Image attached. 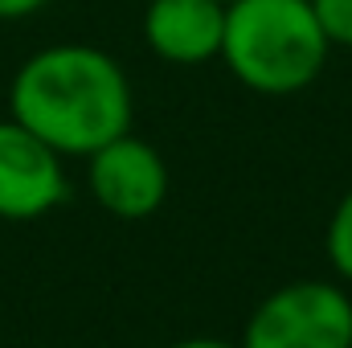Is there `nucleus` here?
I'll list each match as a JSON object with an SVG mask.
<instances>
[{
    "instance_id": "obj_3",
    "label": "nucleus",
    "mask_w": 352,
    "mask_h": 348,
    "mask_svg": "<svg viewBox=\"0 0 352 348\" xmlns=\"http://www.w3.org/2000/svg\"><path fill=\"white\" fill-rule=\"evenodd\" d=\"M242 348H352V295L328 279H295L263 295Z\"/></svg>"
},
{
    "instance_id": "obj_5",
    "label": "nucleus",
    "mask_w": 352,
    "mask_h": 348,
    "mask_svg": "<svg viewBox=\"0 0 352 348\" xmlns=\"http://www.w3.org/2000/svg\"><path fill=\"white\" fill-rule=\"evenodd\" d=\"M66 156H58L12 115L0 119V217L37 221L54 213L66 201Z\"/></svg>"
},
{
    "instance_id": "obj_6",
    "label": "nucleus",
    "mask_w": 352,
    "mask_h": 348,
    "mask_svg": "<svg viewBox=\"0 0 352 348\" xmlns=\"http://www.w3.org/2000/svg\"><path fill=\"white\" fill-rule=\"evenodd\" d=\"M144 45L168 66H205L221 54L226 4L221 0H148Z\"/></svg>"
},
{
    "instance_id": "obj_8",
    "label": "nucleus",
    "mask_w": 352,
    "mask_h": 348,
    "mask_svg": "<svg viewBox=\"0 0 352 348\" xmlns=\"http://www.w3.org/2000/svg\"><path fill=\"white\" fill-rule=\"evenodd\" d=\"M311 8L332 50H352V0H311Z\"/></svg>"
},
{
    "instance_id": "obj_4",
    "label": "nucleus",
    "mask_w": 352,
    "mask_h": 348,
    "mask_svg": "<svg viewBox=\"0 0 352 348\" xmlns=\"http://www.w3.org/2000/svg\"><path fill=\"white\" fill-rule=\"evenodd\" d=\"M87 184L111 217L144 221L168 201V164L148 140L127 131L87 156Z\"/></svg>"
},
{
    "instance_id": "obj_7",
    "label": "nucleus",
    "mask_w": 352,
    "mask_h": 348,
    "mask_svg": "<svg viewBox=\"0 0 352 348\" xmlns=\"http://www.w3.org/2000/svg\"><path fill=\"white\" fill-rule=\"evenodd\" d=\"M324 254H328V262H332L336 279L352 283V188L336 201V209H332V217H328Z\"/></svg>"
},
{
    "instance_id": "obj_11",
    "label": "nucleus",
    "mask_w": 352,
    "mask_h": 348,
    "mask_svg": "<svg viewBox=\"0 0 352 348\" xmlns=\"http://www.w3.org/2000/svg\"><path fill=\"white\" fill-rule=\"evenodd\" d=\"M221 4H234V0H221Z\"/></svg>"
},
{
    "instance_id": "obj_9",
    "label": "nucleus",
    "mask_w": 352,
    "mask_h": 348,
    "mask_svg": "<svg viewBox=\"0 0 352 348\" xmlns=\"http://www.w3.org/2000/svg\"><path fill=\"white\" fill-rule=\"evenodd\" d=\"M50 0H0V21H25L33 12H41Z\"/></svg>"
},
{
    "instance_id": "obj_10",
    "label": "nucleus",
    "mask_w": 352,
    "mask_h": 348,
    "mask_svg": "<svg viewBox=\"0 0 352 348\" xmlns=\"http://www.w3.org/2000/svg\"><path fill=\"white\" fill-rule=\"evenodd\" d=\"M168 348H242L234 340H221V336H188V340H176Z\"/></svg>"
},
{
    "instance_id": "obj_2",
    "label": "nucleus",
    "mask_w": 352,
    "mask_h": 348,
    "mask_svg": "<svg viewBox=\"0 0 352 348\" xmlns=\"http://www.w3.org/2000/svg\"><path fill=\"white\" fill-rule=\"evenodd\" d=\"M332 41L324 37L311 0H234L226 4L221 62L254 94L283 98L307 90L328 66Z\"/></svg>"
},
{
    "instance_id": "obj_1",
    "label": "nucleus",
    "mask_w": 352,
    "mask_h": 348,
    "mask_svg": "<svg viewBox=\"0 0 352 348\" xmlns=\"http://www.w3.org/2000/svg\"><path fill=\"white\" fill-rule=\"evenodd\" d=\"M8 115L58 156L98 152L131 131L135 98L127 70L98 45L62 41L29 54L8 83Z\"/></svg>"
}]
</instances>
